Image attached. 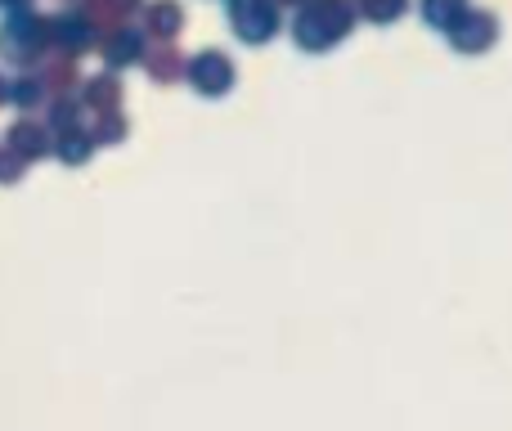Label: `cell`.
I'll return each instance as SVG.
<instances>
[{
  "label": "cell",
  "mask_w": 512,
  "mask_h": 431,
  "mask_svg": "<svg viewBox=\"0 0 512 431\" xmlns=\"http://www.w3.org/2000/svg\"><path fill=\"white\" fill-rule=\"evenodd\" d=\"M355 32L351 0H301L292 14V41L306 54H328Z\"/></svg>",
  "instance_id": "cell-1"
},
{
  "label": "cell",
  "mask_w": 512,
  "mask_h": 431,
  "mask_svg": "<svg viewBox=\"0 0 512 431\" xmlns=\"http://www.w3.org/2000/svg\"><path fill=\"white\" fill-rule=\"evenodd\" d=\"M50 50L45 41V18H36L32 9H14L0 27V59L14 68H36V59Z\"/></svg>",
  "instance_id": "cell-2"
},
{
  "label": "cell",
  "mask_w": 512,
  "mask_h": 431,
  "mask_svg": "<svg viewBox=\"0 0 512 431\" xmlns=\"http://www.w3.org/2000/svg\"><path fill=\"white\" fill-rule=\"evenodd\" d=\"M225 14H230V27L243 45H265L279 36V0H225Z\"/></svg>",
  "instance_id": "cell-3"
},
{
  "label": "cell",
  "mask_w": 512,
  "mask_h": 431,
  "mask_svg": "<svg viewBox=\"0 0 512 431\" xmlns=\"http://www.w3.org/2000/svg\"><path fill=\"white\" fill-rule=\"evenodd\" d=\"M185 81L203 99H225L234 90V81H239V68H234V59L225 50H198L185 63Z\"/></svg>",
  "instance_id": "cell-4"
},
{
  "label": "cell",
  "mask_w": 512,
  "mask_h": 431,
  "mask_svg": "<svg viewBox=\"0 0 512 431\" xmlns=\"http://www.w3.org/2000/svg\"><path fill=\"white\" fill-rule=\"evenodd\" d=\"M45 41H50L54 54L77 59V54H86V50H95V45H99V27L90 23L81 9H68V14L45 18Z\"/></svg>",
  "instance_id": "cell-5"
},
{
  "label": "cell",
  "mask_w": 512,
  "mask_h": 431,
  "mask_svg": "<svg viewBox=\"0 0 512 431\" xmlns=\"http://www.w3.org/2000/svg\"><path fill=\"white\" fill-rule=\"evenodd\" d=\"M445 41H450V50H459V54H486L490 45L499 41V18L490 14V9L468 5L450 27H445Z\"/></svg>",
  "instance_id": "cell-6"
},
{
  "label": "cell",
  "mask_w": 512,
  "mask_h": 431,
  "mask_svg": "<svg viewBox=\"0 0 512 431\" xmlns=\"http://www.w3.org/2000/svg\"><path fill=\"white\" fill-rule=\"evenodd\" d=\"M144 50H149V36L135 32L131 23H126V27H108V36L99 41V54H104V63H108L113 72H122V68H131V63H140Z\"/></svg>",
  "instance_id": "cell-7"
},
{
  "label": "cell",
  "mask_w": 512,
  "mask_h": 431,
  "mask_svg": "<svg viewBox=\"0 0 512 431\" xmlns=\"http://www.w3.org/2000/svg\"><path fill=\"white\" fill-rule=\"evenodd\" d=\"M5 149L18 153L23 162H36V158H50L54 149V131L41 122H32V117H18L14 126L5 131Z\"/></svg>",
  "instance_id": "cell-8"
},
{
  "label": "cell",
  "mask_w": 512,
  "mask_h": 431,
  "mask_svg": "<svg viewBox=\"0 0 512 431\" xmlns=\"http://www.w3.org/2000/svg\"><path fill=\"white\" fill-rule=\"evenodd\" d=\"M140 14H144V36H153V41H176L185 32V5L180 0H149Z\"/></svg>",
  "instance_id": "cell-9"
},
{
  "label": "cell",
  "mask_w": 512,
  "mask_h": 431,
  "mask_svg": "<svg viewBox=\"0 0 512 431\" xmlns=\"http://www.w3.org/2000/svg\"><path fill=\"white\" fill-rule=\"evenodd\" d=\"M81 108H86V113H95V117L122 113V81H117V72L90 77L86 86H81Z\"/></svg>",
  "instance_id": "cell-10"
},
{
  "label": "cell",
  "mask_w": 512,
  "mask_h": 431,
  "mask_svg": "<svg viewBox=\"0 0 512 431\" xmlns=\"http://www.w3.org/2000/svg\"><path fill=\"white\" fill-rule=\"evenodd\" d=\"M144 68H149V81H158V86H171V81H180L185 77V54L176 50V41H158V45H149L144 50Z\"/></svg>",
  "instance_id": "cell-11"
},
{
  "label": "cell",
  "mask_w": 512,
  "mask_h": 431,
  "mask_svg": "<svg viewBox=\"0 0 512 431\" xmlns=\"http://www.w3.org/2000/svg\"><path fill=\"white\" fill-rule=\"evenodd\" d=\"M95 135H90V126H68V131H54V158L68 162V167H81V162H90V153H95Z\"/></svg>",
  "instance_id": "cell-12"
},
{
  "label": "cell",
  "mask_w": 512,
  "mask_h": 431,
  "mask_svg": "<svg viewBox=\"0 0 512 431\" xmlns=\"http://www.w3.org/2000/svg\"><path fill=\"white\" fill-rule=\"evenodd\" d=\"M144 9V0H81V14L95 27H126Z\"/></svg>",
  "instance_id": "cell-13"
},
{
  "label": "cell",
  "mask_w": 512,
  "mask_h": 431,
  "mask_svg": "<svg viewBox=\"0 0 512 431\" xmlns=\"http://www.w3.org/2000/svg\"><path fill=\"white\" fill-rule=\"evenodd\" d=\"M5 99L14 108H23V113H32V108H45V99H50V90H45V81H41V72L36 68H27V72H18L14 81H5Z\"/></svg>",
  "instance_id": "cell-14"
},
{
  "label": "cell",
  "mask_w": 512,
  "mask_h": 431,
  "mask_svg": "<svg viewBox=\"0 0 512 431\" xmlns=\"http://www.w3.org/2000/svg\"><path fill=\"white\" fill-rule=\"evenodd\" d=\"M36 72H41L50 95H68V90L77 86V59H68V54H59L54 63H45V68H36Z\"/></svg>",
  "instance_id": "cell-15"
},
{
  "label": "cell",
  "mask_w": 512,
  "mask_h": 431,
  "mask_svg": "<svg viewBox=\"0 0 512 431\" xmlns=\"http://www.w3.org/2000/svg\"><path fill=\"white\" fill-rule=\"evenodd\" d=\"M351 9H355V18H369V23L387 27L396 18H405L409 0H351Z\"/></svg>",
  "instance_id": "cell-16"
},
{
  "label": "cell",
  "mask_w": 512,
  "mask_h": 431,
  "mask_svg": "<svg viewBox=\"0 0 512 431\" xmlns=\"http://www.w3.org/2000/svg\"><path fill=\"white\" fill-rule=\"evenodd\" d=\"M468 9V0H418V14H423V23H432L436 32H445V27L454 23V18Z\"/></svg>",
  "instance_id": "cell-17"
},
{
  "label": "cell",
  "mask_w": 512,
  "mask_h": 431,
  "mask_svg": "<svg viewBox=\"0 0 512 431\" xmlns=\"http://www.w3.org/2000/svg\"><path fill=\"white\" fill-rule=\"evenodd\" d=\"M126 117L122 113H104V117H95V126H90V135H95V144H122L126 140Z\"/></svg>",
  "instance_id": "cell-18"
},
{
  "label": "cell",
  "mask_w": 512,
  "mask_h": 431,
  "mask_svg": "<svg viewBox=\"0 0 512 431\" xmlns=\"http://www.w3.org/2000/svg\"><path fill=\"white\" fill-rule=\"evenodd\" d=\"M81 113H86V108H81L77 99L54 95V104H50V126H54V131H68V126H81Z\"/></svg>",
  "instance_id": "cell-19"
},
{
  "label": "cell",
  "mask_w": 512,
  "mask_h": 431,
  "mask_svg": "<svg viewBox=\"0 0 512 431\" xmlns=\"http://www.w3.org/2000/svg\"><path fill=\"white\" fill-rule=\"evenodd\" d=\"M23 171H27V162L18 158V153H9L5 144H0V185H14Z\"/></svg>",
  "instance_id": "cell-20"
},
{
  "label": "cell",
  "mask_w": 512,
  "mask_h": 431,
  "mask_svg": "<svg viewBox=\"0 0 512 431\" xmlns=\"http://www.w3.org/2000/svg\"><path fill=\"white\" fill-rule=\"evenodd\" d=\"M5 9H27V0H0Z\"/></svg>",
  "instance_id": "cell-21"
},
{
  "label": "cell",
  "mask_w": 512,
  "mask_h": 431,
  "mask_svg": "<svg viewBox=\"0 0 512 431\" xmlns=\"http://www.w3.org/2000/svg\"><path fill=\"white\" fill-rule=\"evenodd\" d=\"M0 104H5V77H0Z\"/></svg>",
  "instance_id": "cell-22"
},
{
  "label": "cell",
  "mask_w": 512,
  "mask_h": 431,
  "mask_svg": "<svg viewBox=\"0 0 512 431\" xmlns=\"http://www.w3.org/2000/svg\"><path fill=\"white\" fill-rule=\"evenodd\" d=\"M279 5H301V0H279Z\"/></svg>",
  "instance_id": "cell-23"
}]
</instances>
